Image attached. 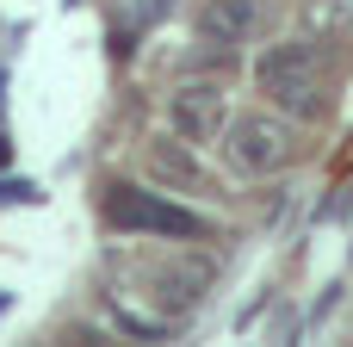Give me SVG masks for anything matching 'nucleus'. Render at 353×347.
Returning a JSON list of instances; mask_svg holds the SVG:
<instances>
[{
    "instance_id": "f03ea898",
    "label": "nucleus",
    "mask_w": 353,
    "mask_h": 347,
    "mask_svg": "<svg viewBox=\"0 0 353 347\" xmlns=\"http://www.w3.org/2000/svg\"><path fill=\"white\" fill-rule=\"evenodd\" d=\"M223 155H230L236 174L267 180V174L292 168L298 137H292L285 112H267V106H261V112H230V124H223Z\"/></svg>"
},
{
    "instance_id": "6e6552de",
    "label": "nucleus",
    "mask_w": 353,
    "mask_h": 347,
    "mask_svg": "<svg viewBox=\"0 0 353 347\" xmlns=\"http://www.w3.org/2000/svg\"><path fill=\"white\" fill-rule=\"evenodd\" d=\"M298 31L304 43H335L353 31V0H304L298 6Z\"/></svg>"
},
{
    "instance_id": "f257e3e1",
    "label": "nucleus",
    "mask_w": 353,
    "mask_h": 347,
    "mask_svg": "<svg viewBox=\"0 0 353 347\" xmlns=\"http://www.w3.org/2000/svg\"><path fill=\"white\" fill-rule=\"evenodd\" d=\"M254 81H261L267 106L285 112V118H316V112H323V75H316V50H310L304 37L273 43V50L254 62Z\"/></svg>"
},
{
    "instance_id": "39448f33",
    "label": "nucleus",
    "mask_w": 353,
    "mask_h": 347,
    "mask_svg": "<svg viewBox=\"0 0 353 347\" xmlns=\"http://www.w3.org/2000/svg\"><path fill=\"white\" fill-rule=\"evenodd\" d=\"M205 292H211V261H205V255H174V261H161V267L149 273V298H155L168 317L199 310Z\"/></svg>"
},
{
    "instance_id": "423d86ee",
    "label": "nucleus",
    "mask_w": 353,
    "mask_h": 347,
    "mask_svg": "<svg viewBox=\"0 0 353 347\" xmlns=\"http://www.w3.org/2000/svg\"><path fill=\"white\" fill-rule=\"evenodd\" d=\"M199 31L217 43V50H236L254 37V0H205L199 6Z\"/></svg>"
},
{
    "instance_id": "7ed1b4c3",
    "label": "nucleus",
    "mask_w": 353,
    "mask_h": 347,
    "mask_svg": "<svg viewBox=\"0 0 353 347\" xmlns=\"http://www.w3.org/2000/svg\"><path fill=\"white\" fill-rule=\"evenodd\" d=\"M105 217H112V230H124V236H186V242L205 236V217H199V211L168 205V199H155V192H143V186H112Z\"/></svg>"
},
{
    "instance_id": "0eeeda50",
    "label": "nucleus",
    "mask_w": 353,
    "mask_h": 347,
    "mask_svg": "<svg viewBox=\"0 0 353 347\" xmlns=\"http://www.w3.org/2000/svg\"><path fill=\"white\" fill-rule=\"evenodd\" d=\"M149 174H161L168 186H186V192H192V186H205V161L192 155V143H186V137H174V143L161 137V143L149 149Z\"/></svg>"
},
{
    "instance_id": "20e7f679",
    "label": "nucleus",
    "mask_w": 353,
    "mask_h": 347,
    "mask_svg": "<svg viewBox=\"0 0 353 347\" xmlns=\"http://www.w3.org/2000/svg\"><path fill=\"white\" fill-rule=\"evenodd\" d=\"M223 124H230V93H223L217 81H186V87L168 99V130L186 137L192 149H199V143H217Z\"/></svg>"
}]
</instances>
